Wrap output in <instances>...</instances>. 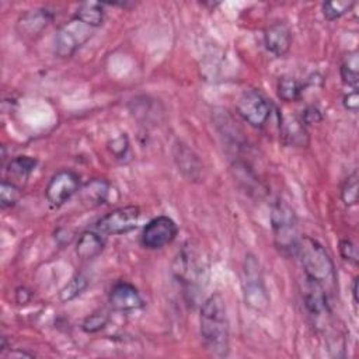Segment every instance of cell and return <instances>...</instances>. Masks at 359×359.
<instances>
[{
    "mask_svg": "<svg viewBox=\"0 0 359 359\" xmlns=\"http://www.w3.org/2000/svg\"><path fill=\"white\" fill-rule=\"evenodd\" d=\"M108 192H110L108 183L99 178L87 183L83 189L86 200L94 204H103L108 197Z\"/></svg>",
    "mask_w": 359,
    "mask_h": 359,
    "instance_id": "cell-21",
    "label": "cell"
},
{
    "mask_svg": "<svg viewBox=\"0 0 359 359\" xmlns=\"http://www.w3.org/2000/svg\"><path fill=\"white\" fill-rule=\"evenodd\" d=\"M110 306L117 312H135L143 308V299L141 297L139 290L129 282L121 281L117 282L108 295Z\"/></svg>",
    "mask_w": 359,
    "mask_h": 359,
    "instance_id": "cell-11",
    "label": "cell"
},
{
    "mask_svg": "<svg viewBox=\"0 0 359 359\" xmlns=\"http://www.w3.org/2000/svg\"><path fill=\"white\" fill-rule=\"evenodd\" d=\"M301 121L305 125H312V124H317L321 121V113L319 108L316 107H308L303 113H302V118Z\"/></svg>",
    "mask_w": 359,
    "mask_h": 359,
    "instance_id": "cell-28",
    "label": "cell"
},
{
    "mask_svg": "<svg viewBox=\"0 0 359 359\" xmlns=\"http://www.w3.org/2000/svg\"><path fill=\"white\" fill-rule=\"evenodd\" d=\"M20 198V187L13 184L9 180L2 181V188H0V205L3 209L12 208Z\"/></svg>",
    "mask_w": 359,
    "mask_h": 359,
    "instance_id": "cell-25",
    "label": "cell"
},
{
    "mask_svg": "<svg viewBox=\"0 0 359 359\" xmlns=\"http://www.w3.org/2000/svg\"><path fill=\"white\" fill-rule=\"evenodd\" d=\"M341 200L347 207H354L358 202V172L348 176L341 187Z\"/></svg>",
    "mask_w": 359,
    "mask_h": 359,
    "instance_id": "cell-24",
    "label": "cell"
},
{
    "mask_svg": "<svg viewBox=\"0 0 359 359\" xmlns=\"http://www.w3.org/2000/svg\"><path fill=\"white\" fill-rule=\"evenodd\" d=\"M283 126V138L288 143L295 145V146H305L308 143V132H306V125L301 119H289L285 122V125L281 124V128Z\"/></svg>",
    "mask_w": 359,
    "mask_h": 359,
    "instance_id": "cell-20",
    "label": "cell"
},
{
    "mask_svg": "<svg viewBox=\"0 0 359 359\" xmlns=\"http://www.w3.org/2000/svg\"><path fill=\"white\" fill-rule=\"evenodd\" d=\"M264 45L277 58L285 56L292 45V32L285 23H274L264 31Z\"/></svg>",
    "mask_w": 359,
    "mask_h": 359,
    "instance_id": "cell-12",
    "label": "cell"
},
{
    "mask_svg": "<svg viewBox=\"0 0 359 359\" xmlns=\"http://www.w3.org/2000/svg\"><path fill=\"white\" fill-rule=\"evenodd\" d=\"M303 89H305L303 83L292 76H282L278 80V86H277L278 97L285 103L298 102L302 97Z\"/></svg>",
    "mask_w": 359,
    "mask_h": 359,
    "instance_id": "cell-17",
    "label": "cell"
},
{
    "mask_svg": "<svg viewBox=\"0 0 359 359\" xmlns=\"http://www.w3.org/2000/svg\"><path fill=\"white\" fill-rule=\"evenodd\" d=\"M80 178L71 170H60L49 180L45 195L52 207H62L79 191Z\"/></svg>",
    "mask_w": 359,
    "mask_h": 359,
    "instance_id": "cell-10",
    "label": "cell"
},
{
    "mask_svg": "<svg viewBox=\"0 0 359 359\" xmlns=\"http://www.w3.org/2000/svg\"><path fill=\"white\" fill-rule=\"evenodd\" d=\"M343 104L348 111L356 113L358 107H359V97H358V89L352 90L351 93L345 94L344 99H343Z\"/></svg>",
    "mask_w": 359,
    "mask_h": 359,
    "instance_id": "cell-29",
    "label": "cell"
},
{
    "mask_svg": "<svg viewBox=\"0 0 359 359\" xmlns=\"http://www.w3.org/2000/svg\"><path fill=\"white\" fill-rule=\"evenodd\" d=\"M113 142H114L115 145H118V148H115V146L111 148L113 153H114L117 157H122V154H125V152L128 150V139H126V137L121 135L118 139H115V141H113Z\"/></svg>",
    "mask_w": 359,
    "mask_h": 359,
    "instance_id": "cell-30",
    "label": "cell"
},
{
    "mask_svg": "<svg viewBox=\"0 0 359 359\" xmlns=\"http://www.w3.org/2000/svg\"><path fill=\"white\" fill-rule=\"evenodd\" d=\"M95 28L87 25L76 16L65 23L55 37V54L60 58H71L93 36Z\"/></svg>",
    "mask_w": 359,
    "mask_h": 359,
    "instance_id": "cell-6",
    "label": "cell"
},
{
    "mask_svg": "<svg viewBox=\"0 0 359 359\" xmlns=\"http://www.w3.org/2000/svg\"><path fill=\"white\" fill-rule=\"evenodd\" d=\"M141 218V209L138 207H122L111 211L97 222V231L103 235L118 236L134 231Z\"/></svg>",
    "mask_w": 359,
    "mask_h": 359,
    "instance_id": "cell-9",
    "label": "cell"
},
{
    "mask_svg": "<svg viewBox=\"0 0 359 359\" xmlns=\"http://www.w3.org/2000/svg\"><path fill=\"white\" fill-rule=\"evenodd\" d=\"M358 282H359V278L355 277L354 282H352V297H354V303L358 305Z\"/></svg>",
    "mask_w": 359,
    "mask_h": 359,
    "instance_id": "cell-31",
    "label": "cell"
},
{
    "mask_svg": "<svg viewBox=\"0 0 359 359\" xmlns=\"http://www.w3.org/2000/svg\"><path fill=\"white\" fill-rule=\"evenodd\" d=\"M110 320V314L107 310H99V312H95L93 314H90L89 317H86V320L83 321V330L86 333H97V332H100L103 330L107 323Z\"/></svg>",
    "mask_w": 359,
    "mask_h": 359,
    "instance_id": "cell-26",
    "label": "cell"
},
{
    "mask_svg": "<svg viewBox=\"0 0 359 359\" xmlns=\"http://www.w3.org/2000/svg\"><path fill=\"white\" fill-rule=\"evenodd\" d=\"M238 111L248 125L263 129L271 119L274 106L263 93L255 89H248L244 90L240 95L238 102Z\"/></svg>",
    "mask_w": 359,
    "mask_h": 359,
    "instance_id": "cell-7",
    "label": "cell"
},
{
    "mask_svg": "<svg viewBox=\"0 0 359 359\" xmlns=\"http://www.w3.org/2000/svg\"><path fill=\"white\" fill-rule=\"evenodd\" d=\"M208 259L194 243H187L173 261L174 278L181 283L185 292L192 298L194 293L201 290L207 282Z\"/></svg>",
    "mask_w": 359,
    "mask_h": 359,
    "instance_id": "cell-3",
    "label": "cell"
},
{
    "mask_svg": "<svg viewBox=\"0 0 359 359\" xmlns=\"http://www.w3.org/2000/svg\"><path fill=\"white\" fill-rule=\"evenodd\" d=\"M177 235L178 227L172 218L157 216L143 227L141 243L148 250H160L173 243Z\"/></svg>",
    "mask_w": 359,
    "mask_h": 359,
    "instance_id": "cell-8",
    "label": "cell"
},
{
    "mask_svg": "<svg viewBox=\"0 0 359 359\" xmlns=\"http://www.w3.org/2000/svg\"><path fill=\"white\" fill-rule=\"evenodd\" d=\"M242 290L246 305L255 310L264 312L270 306L268 290L264 282L263 270L255 255L247 254L242 267Z\"/></svg>",
    "mask_w": 359,
    "mask_h": 359,
    "instance_id": "cell-5",
    "label": "cell"
},
{
    "mask_svg": "<svg viewBox=\"0 0 359 359\" xmlns=\"http://www.w3.org/2000/svg\"><path fill=\"white\" fill-rule=\"evenodd\" d=\"M271 229L275 247L286 257L297 255L301 240L298 218L283 200H277L271 207Z\"/></svg>",
    "mask_w": 359,
    "mask_h": 359,
    "instance_id": "cell-4",
    "label": "cell"
},
{
    "mask_svg": "<svg viewBox=\"0 0 359 359\" xmlns=\"http://www.w3.org/2000/svg\"><path fill=\"white\" fill-rule=\"evenodd\" d=\"M355 6L354 2H347V0H336V2H325L321 6V12L325 20L334 21L344 14H347Z\"/></svg>",
    "mask_w": 359,
    "mask_h": 359,
    "instance_id": "cell-23",
    "label": "cell"
},
{
    "mask_svg": "<svg viewBox=\"0 0 359 359\" xmlns=\"http://www.w3.org/2000/svg\"><path fill=\"white\" fill-rule=\"evenodd\" d=\"M297 255L301 258L306 281L320 286L332 298L337 290V275L327 250L312 238H301Z\"/></svg>",
    "mask_w": 359,
    "mask_h": 359,
    "instance_id": "cell-2",
    "label": "cell"
},
{
    "mask_svg": "<svg viewBox=\"0 0 359 359\" xmlns=\"http://www.w3.org/2000/svg\"><path fill=\"white\" fill-rule=\"evenodd\" d=\"M37 160L30 156H19L13 159L6 169L9 181H12L16 185H20L21 183H25L30 176L34 173L37 167Z\"/></svg>",
    "mask_w": 359,
    "mask_h": 359,
    "instance_id": "cell-14",
    "label": "cell"
},
{
    "mask_svg": "<svg viewBox=\"0 0 359 359\" xmlns=\"http://www.w3.org/2000/svg\"><path fill=\"white\" fill-rule=\"evenodd\" d=\"M54 14L48 9H36L27 12L19 21V28L27 36H36L47 28L52 21Z\"/></svg>",
    "mask_w": 359,
    "mask_h": 359,
    "instance_id": "cell-13",
    "label": "cell"
},
{
    "mask_svg": "<svg viewBox=\"0 0 359 359\" xmlns=\"http://www.w3.org/2000/svg\"><path fill=\"white\" fill-rule=\"evenodd\" d=\"M10 356H34L32 354H27V352H12Z\"/></svg>",
    "mask_w": 359,
    "mask_h": 359,
    "instance_id": "cell-32",
    "label": "cell"
},
{
    "mask_svg": "<svg viewBox=\"0 0 359 359\" xmlns=\"http://www.w3.org/2000/svg\"><path fill=\"white\" fill-rule=\"evenodd\" d=\"M340 75H341V79H343L344 84H347L348 87H352V90L358 89V83H359V58H358V52L356 51L348 52L344 56V59L341 62Z\"/></svg>",
    "mask_w": 359,
    "mask_h": 359,
    "instance_id": "cell-18",
    "label": "cell"
},
{
    "mask_svg": "<svg viewBox=\"0 0 359 359\" xmlns=\"http://www.w3.org/2000/svg\"><path fill=\"white\" fill-rule=\"evenodd\" d=\"M176 161L178 170H181L183 174H185L189 178H195L201 169L198 157L194 154L192 150H189L185 145L178 143L176 146Z\"/></svg>",
    "mask_w": 359,
    "mask_h": 359,
    "instance_id": "cell-16",
    "label": "cell"
},
{
    "mask_svg": "<svg viewBox=\"0 0 359 359\" xmlns=\"http://www.w3.org/2000/svg\"><path fill=\"white\" fill-rule=\"evenodd\" d=\"M75 16L87 25L93 28H99L104 23V8L102 3L87 2L79 6Z\"/></svg>",
    "mask_w": 359,
    "mask_h": 359,
    "instance_id": "cell-19",
    "label": "cell"
},
{
    "mask_svg": "<svg viewBox=\"0 0 359 359\" xmlns=\"http://www.w3.org/2000/svg\"><path fill=\"white\" fill-rule=\"evenodd\" d=\"M87 285H89L87 278L83 274H76L67 285L63 286V289L59 293V299L62 302H71L76 299L86 290Z\"/></svg>",
    "mask_w": 359,
    "mask_h": 359,
    "instance_id": "cell-22",
    "label": "cell"
},
{
    "mask_svg": "<svg viewBox=\"0 0 359 359\" xmlns=\"http://www.w3.org/2000/svg\"><path fill=\"white\" fill-rule=\"evenodd\" d=\"M340 253H341L343 258L349 261V263H352V264L358 263V251H356L355 244L351 240L344 239L340 242Z\"/></svg>",
    "mask_w": 359,
    "mask_h": 359,
    "instance_id": "cell-27",
    "label": "cell"
},
{
    "mask_svg": "<svg viewBox=\"0 0 359 359\" xmlns=\"http://www.w3.org/2000/svg\"><path fill=\"white\" fill-rule=\"evenodd\" d=\"M200 332L205 349L213 356H227L231 351V323L220 293L211 295L201 308Z\"/></svg>",
    "mask_w": 359,
    "mask_h": 359,
    "instance_id": "cell-1",
    "label": "cell"
},
{
    "mask_svg": "<svg viewBox=\"0 0 359 359\" xmlns=\"http://www.w3.org/2000/svg\"><path fill=\"white\" fill-rule=\"evenodd\" d=\"M104 250V240L94 232H84L80 235L76 244V254L82 259H93L99 257Z\"/></svg>",
    "mask_w": 359,
    "mask_h": 359,
    "instance_id": "cell-15",
    "label": "cell"
}]
</instances>
